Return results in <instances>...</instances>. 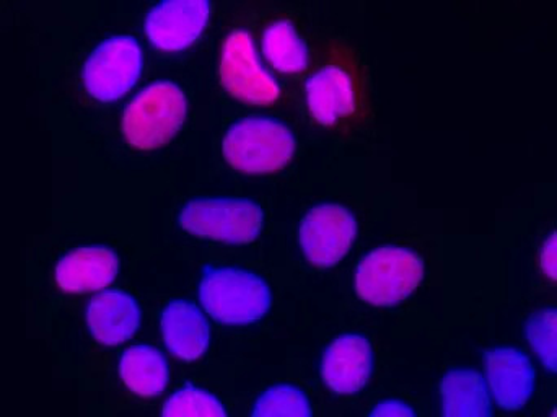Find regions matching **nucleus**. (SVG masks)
Segmentation results:
<instances>
[{"instance_id": "nucleus-7", "label": "nucleus", "mask_w": 557, "mask_h": 417, "mask_svg": "<svg viewBox=\"0 0 557 417\" xmlns=\"http://www.w3.org/2000/svg\"><path fill=\"white\" fill-rule=\"evenodd\" d=\"M221 77L225 88L238 100L268 105L278 97V85L261 65L250 35L234 32L224 45Z\"/></svg>"}, {"instance_id": "nucleus-4", "label": "nucleus", "mask_w": 557, "mask_h": 417, "mask_svg": "<svg viewBox=\"0 0 557 417\" xmlns=\"http://www.w3.org/2000/svg\"><path fill=\"white\" fill-rule=\"evenodd\" d=\"M424 265L409 249L383 246L373 249L356 272V291L369 304L396 305L422 281Z\"/></svg>"}, {"instance_id": "nucleus-6", "label": "nucleus", "mask_w": 557, "mask_h": 417, "mask_svg": "<svg viewBox=\"0 0 557 417\" xmlns=\"http://www.w3.org/2000/svg\"><path fill=\"white\" fill-rule=\"evenodd\" d=\"M144 54L133 36H114L98 45L84 65V85L95 100H117L143 72Z\"/></svg>"}, {"instance_id": "nucleus-14", "label": "nucleus", "mask_w": 557, "mask_h": 417, "mask_svg": "<svg viewBox=\"0 0 557 417\" xmlns=\"http://www.w3.org/2000/svg\"><path fill=\"white\" fill-rule=\"evenodd\" d=\"M162 333L170 351L185 360L199 359L211 340L208 320L189 302H173L163 310Z\"/></svg>"}, {"instance_id": "nucleus-17", "label": "nucleus", "mask_w": 557, "mask_h": 417, "mask_svg": "<svg viewBox=\"0 0 557 417\" xmlns=\"http://www.w3.org/2000/svg\"><path fill=\"white\" fill-rule=\"evenodd\" d=\"M120 376L131 392L152 398L165 390L169 366L165 357L153 347L134 346L121 357Z\"/></svg>"}, {"instance_id": "nucleus-16", "label": "nucleus", "mask_w": 557, "mask_h": 417, "mask_svg": "<svg viewBox=\"0 0 557 417\" xmlns=\"http://www.w3.org/2000/svg\"><path fill=\"white\" fill-rule=\"evenodd\" d=\"M442 409L445 416L474 417L493 413L486 385L473 370H451L442 380Z\"/></svg>"}, {"instance_id": "nucleus-13", "label": "nucleus", "mask_w": 557, "mask_h": 417, "mask_svg": "<svg viewBox=\"0 0 557 417\" xmlns=\"http://www.w3.org/2000/svg\"><path fill=\"white\" fill-rule=\"evenodd\" d=\"M139 323V307L126 292H103L88 304V328L100 343L108 346L129 340L136 333Z\"/></svg>"}, {"instance_id": "nucleus-23", "label": "nucleus", "mask_w": 557, "mask_h": 417, "mask_svg": "<svg viewBox=\"0 0 557 417\" xmlns=\"http://www.w3.org/2000/svg\"><path fill=\"white\" fill-rule=\"evenodd\" d=\"M372 416H414V409L409 408L405 403L385 402L380 403L372 413Z\"/></svg>"}, {"instance_id": "nucleus-9", "label": "nucleus", "mask_w": 557, "mask_h": 417, "mask_svg": "<svg viewBox=\"0 0 557 417\" xmlns=\"http://www.w3.org/2000/svg\"><path fill=\"white\" fill-rule=\"evenodd\" d=\"M206 0H169L147 13L146 33L163 51H182L198 39L209 19Z\"/></svg>"}, {"instance_id": "nucleus-2", "label": "nucleus", "mask_w": 557, "mask_h": 417, "mask_svg": "<svg viewBox=\"0 0 557 417\" xmlns=\"http://www.w3.org/2000/svg\"><path fill=\"white\" fill-rule=\"evenodd\" d=\"M199 297L206 311L225 324L255 323L268 314L273 302L270 287L260 275L237 268L209 269Z\"/></svg>"}, {"instance_id": "nucleus-15", "label": "nucleus", "mask_w": 557, "mask_h": 417, "mask_svg": "<svg viewBox=\"0 0 557 417\" xmlns=\"http://www.w3.org/2000/svg\"><path fill=\"white\" fill-rule=\"evenodd\" d=\"M307 100L320 123L333 124L354 110V88L349 74L337 65L320 69L308 81Z\"/></svg>"}, {"instance_id": "nucleus-21", "label": "nucleus", "mask_w": 557, "mask_h": 417, "mask_svg": "<svg viewBox=\"0 0 557 417\" xmlns=\"http://www.w3.org/2000/svg\"><path fill=\"white\" fill-rule=\"evenodd\" d=\"M527 336L533 349L549 370H556V310L536 311L527 324Z\"/></svg>"}, {"instance_id": "nucleus-5", "label": "nucleus", "mask_w": 557, "mask_h": 417, "mask_svg": "<svg viewBox=\"0 0 557 417\" xmlns=\"http://www.w3.org/2000/svg\"><path fill=\"white\" fill-rule=\"evenodd\" d=\"M180 225L205 238L242 245L253 242L260 235L263 210L248 199H196L183 208Z\"/></svg>"}, {"instance_id": "nucleus-1", "label": "nucleus", "mask_w": 557, "mask_h": 417, "mask_svg": "<svg viewBox=\"0 0 557 417\" xmlns=\"http://www.w3.org/2000/svg\"><path fill=\"white\" fill-rule=\"evenodd\" d=\"M185 94L173 82H157L144 88L123 114V134L137 149L153 150L165 146L185 123Z\"/></svg>"}, {"instance_id": "nucleus-8", "label": "nucleus", "mask_w": 557, "mask_h": 417, "mask_svg": "<svg viewBox=\"0 0 557 417\" xmlns=\"http://www.w3.org/2000/svg\"><path fill=\"white\" fill-rule=\"evenodd\" d=\"M356 232V219L349 210L323 205L311 209L301 220L298 242L308 261L330 268L349 252Z\"/></svg>"}, {"instance_id": "nucleus-12", "label": "nucleus", "mask_w": 557, "mask_h": 417, "mask_svg": "<svg viewBox=\"0 0 557 417\" xmlns=\"http://www.w3.org/2000/svg\"><path fill=\"white\" fill-rule=\"evenodd\" d=\"M120 271V259L111 249L85 246L67 253L55 266V281L64 291L84 294L107 287Z\"/></svg>"}, {"instance_id": "nucleus-11", "label": "nucleus", "mask_w": 557, "mask_h": 417, "mask_svg": "<svg viewBox=\"0 0 557 417\" xmlns=\"http://www.w3.org/2000/svg\"><path fill=\"white\" fill-rule=\"evenodd\" d=\"M486 376L494 398L504 409L527 405L535 387V369L525 354L499 347L486 356Z\"/></svg>"}, {"instance_id": "nucleus-22", "label": "nucleus", "mask_w": 557, "mask_h": 417, "mask_svg": "<svg viewBox=\"0 0 557 417\" xmlns=\"http://www.w3.org/2000/svg\"><path fill=\"white\" fill-rule=\"evenodd\" d=\"M542 269L548 278L556 279V233L549 235L543 246Z\"/></svg>"}, {"instance_id": "nucleus-20", "label": "nucleus", "mask_w": 557, "mask_h": 417, "mask_svg": "<svg viewBox=\"0 0 557 417\" xmlns=\"http://www.w3.org/2000/svg\"><path fill=\"white\" fill-rule=\"evenodd\" d=\"M163 416H225L224 406L205 390L188 387L180 390L165 403Z\"/></svg>"}, {"instance_id": "nucleus-10", "label": "nucleus", "mask_w": 557, "mask_h": 417, "mask_svg": "<svg viewBox=\"0 0 557 417\" xmlns=\"http://www.w3.org/2000/svg\"><path fill=\"white\" fill-rule=\"evenodd\" d=\"M372 366L373 354L369 341L359 334H344L324 353L321 373L333 392L352 395L369 382Z\"/></svg>"}, {"instance_id": "nucleus-3", "label": "nucleus", "mask_w": 557, "mask_h": 417, "mask_svg": "<svg viewBox=\"0 0 557 417\" xmlns=\"http://www.w3.org/2000/svg\"><path fill=\"white\" fill-rule=\"evenodd\" d=\"M294 152V134L285 124L271 118H247L225 134V160L242 172H274L282 169Z\"/></svg>"}, {"instance_id": "nucleus-18", "label": "nucleus", "mask_w": 557, "mask_h": 417, "mask_svg": "<svg viewBox=\"0 0 557 417\" xmlns=\"http://www.w3.org/2000/svg\"><path fill=\"white\" fill-rule=\"evenodd\" d=\"M263 49L271 64L282 72H300L307 68L308 51L297 29L288 22H276L267 29Z\"/></svg>"}, {"instance_id": "nucleus-19", "label": "nucleus", "mask_w": 557, "mask_h": 417, "mask_svg": "<svg viewBox=\"0 0 557 417\" xmlns=\"http://www.w3.org/2000/svg\"><path fill=\"white\" fill-rule=\"evenodd\" d=\"M311 405L307 396L290 385H277L268 390L258 400L253 416H311Z\"/></svg>"}]
</instances>
